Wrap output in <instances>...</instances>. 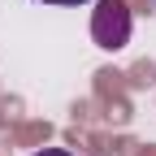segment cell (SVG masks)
Listing matches in <instances>:
<instances>
[{"label":"cell","mask_w":156,"mask_h":156,"mask_svg":"<svg viewBox=\"0 0 156 156\" xmlns=\"http://www.w3.org/2000/svg\"><path fill=\"white\" fill-rule=\"evenodd\" d=\"M130 9L126 0H95V13H91V39L95 48L104 52H122L130 44Z\"/></svg>","instance_id":"1"},{"label":"cell","mask_w":156,"mask_h":156,"mask_svg":"<svg viewBox=\"0 0 156 156\" xmlns=\"http://www.w3.org/2000/svg\"><path fill=\"white\" fill-rule=\"evenodd\" d=\"M39 5H56V9H74V5H87V0H39Z\"/></svg>","instance_id":"2"},{"label":"cell","mask_w":156,"mask_h":156,"mask_svg":"<svg viewBox=\"0 0 156 156\" xmlns=\"http://www.w3.org/2000/svg\"><path fill=\"white\" fill-rule=\"evenodd\" d=\"M35 156H74V152H65V147H44V152H35Z\"/></svg>","instance_id":"3"}]
</instances>
